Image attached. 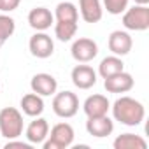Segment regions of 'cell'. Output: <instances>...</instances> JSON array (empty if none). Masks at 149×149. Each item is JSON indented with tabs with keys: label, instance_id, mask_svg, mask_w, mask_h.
I'll return each instance as SVG.
<instances>
[{
	"label": "cell",
	"instance_id": "cell-1",
	"mask_svg": "<svg viewBox=\"0 0 149 149\" xmlns=\"http://www.w3.org/2000/svg\"><path fill=\"white\" fill-rule=\"evenodd\" d=\"M112 116L116 121H119L125 126H139L144 121L146 109L144 105L132 98V97H121L112 104Z\"/></svg>",
	"mask_w": 149,
	"mask_h": 149
},
{
	"label": "cell",
	"instance_id": "cell-2",
	"mask_svg": "<svg viewBox=\"0 0 149 149\" xmlns=\"http://www.w3.org/2000/svg\"><path fill=\"white\" fill-rule=\"evenodd\" d=\"M23 114L16 107H4L0 111V137L7 140L23 135Z\"/></svg>",
	"mask_w": 149,
	"mask_h": 149
},
{
	"label": "cell",
	"instance_id": "cell-3",
	"mask_svg": "<svg viewBox=\"0 0 149 149\" xmlns=\"http://www.w3.org/2000/svg\"><path fill=\"white\" fill-rule=\"evenodd\" d=\"M76 137L70 123H58L51 128V135H47V139L42 142L44 149H65L70 147Z\"/></svg>",
	"mask_w": 149,
	"mask_h": 149
},
{
	"label": "cell",
	"instance_id": "cell-4",
	"mask_svg": "<svg viewBox=\"0 0 149 149\" xmlns=\"http://www.w3.org/2000/svg\"><path fill=\"white\" fill-rule=\"evenodd\" d=\"M79 111V98L76 93L72 91H60V93H54V98H53V112L58 116V118H63V119H68V118H74Z\"/></svg>",
	"mask_w": 149,
	"mask_h": 149
},
{
	"label": "cell",
	"instance_id": "cell-5",
	"mask_svg": "<svg viewBox=\"0 0 149 149\" xmlns=\"http://www.w3.org/2000/svg\"><path fill=\"white\" fill-rule=\"evenodd\" d=\"M123 26L132 32H144L149 28V9L147 6H133L123 13Z\"/></svg>",
	"mask_w": 149,
	"mask_h": 149
},
{
	"label": "cell",
	"instance_id": "cell-6",
	"mask_svg": "<svg viewBox=\"0 0 149 149\" xmlns=\"http://www.w3.org/2000/svg\"><path fill=\"white\" fill-rule=\"evenodd\" d=\"M72 58L76 60L77 63H88L91 60L97 58L98 54V44L93 39L88 37H79L77 40H74L72 47H70Z\"/></svg>",
	"mask_w": 149,
	"mask_h": 149
},
{
	"label": "cell",
	"instance_id": "cell-7",
	"mask_svg": "<svg viewBox=\"0 0 149 149\" xmlns=\"http://www.w3.org/2000/svg\"><path fill=\"white\" fill-rule=\"evenodd\" d=\"M28 49H30V53L35 58L46 60V58L53 56V53H54V42H53V39L46 32H37V33H33L30 37Z\"/></svg>",
	"mask_w": 149,
	"mask_h": 149
},
{
	"label": "cell",
	"instance_id": "cell-8",
	"mask_svg": "<svg viewBox=\"0 0 149 149\" xmlns=\"http://www.w3.org/2000/svg\"><path fill=\"white\" fill-rule=\"evenodd\" d=\"M70 79L74 83V86L79 90H90L97 84V72L93 70V67L90 65H76L72 68Z\"/></svg>",
	"mask_w": 149,
	"mask_h": 149
},
{
	"label": "cell",
	"instance_id": "cell-9",
	"mask_svg": "<svg viewBox=\"0 0 149 149\" xmlns=\"http://www.w3.org/2000/svg\"><path fill=\"white\" fill-rule=\"evenodd\" d=\"M30 88H32L33 93H37L40 97H51L58 90V81L54 79V76H51V74L40 72V74H35L32 77Z\"/></svg>",
	"mask_w": 149,
	"mask_h": 149
},
{
	"label": "cell",
	"instance_id": "cell-10",
	"mask_svg": "<svg viewBox=\"0 0 149 149\" xmlns=\"http://www.w3.org/2000/svg\"><path fill=\"white\" fill-rule=\"evenodd\" d=\"M133 84H135V81L132 77V74H128L125 70L104 79V88L107 90V93H128L133 88Z\"/></svg>",
	"mask_w": 149,
	"mask_h": 149
},
{
	"label": "cell",
	"instance_id": "cell-11",
	"mask_svg": "<svg viewBox=\"0 0 149 149\" xmlns=\"http://www.w3.org/2000/svg\"><path fill=\"white\" fill-rule=\"evenodd\" d=\"M109 51L116 56H126L130 51H132V46H133V40L130 37L128 32H123V30H114L111 35H109Z\"/></svg>",
	"mask_w": 149,
	"mask_h": 149
},
{
	"label": "cell",
	"instance_id": "cell-12",
	"mask_svg": "<svg viewBox=\"0 0 149 149\" xmlns=\"http://www.w3.org/2000/svg\"><path fill=\"white\" fill-rule=\"evenodd\" d=\"M86 132L91 137L104 139L114 132V121L105 114V116H97V118H88L86 121Z\"/></svg>",
	"mask_w": 149,
	"mask_h": 149
},
{
	"label": "cell",
	"instance_id": "cell-13",
	"mask_svg": "<svg viewBox=\"0 0 149 149\" xmlns=\"http://www.w3.org/2000/svg\"><path fill=\"white\" fill-rule=\"evenodd\" d=\"M25 135H26V140L30 142V144H42L46 139H47V135H49V123H47V119H44V118H40V116H37L33 121H30V125L26 126V130H25Z\"/></svg>",
	"mask_w": 149,
	"mask_h": 149
},
{
	"label": "cell",
	"instance_id": "cell-14",
	"mask_svg": "<svg viewBox=\"0 0 149 149\" xmlns=\"http://www.w3.org/2000/svg\"><path fill=\"white\" fill-rule=\"evenodd\" d=\"M54 23V14L46 7H35L28 13V25L37 32H46Z\"/></svg>",
	"mask_w": 149,
	"mask_h": 149
},
{
	"label": "cell",
	"instance_id": "cell-15",
	"mask_svg": "<svg viewBox=\"0 0 149 149\" xmlns=\"http://www.w3.org/2000/svg\"><path fill=\"white\" fill-rule=\"evenodd\" d=\"M111 109V102L107 100V97L104 95H91L84 100L83 104V111L88 118H97V116H105Z\"/></svg>",
	"mask_w": 149,
	"mask_h": 149
},
{
	"label": "cell",
	"instance_id": "cell-16",
	"mask_svg": "<svg viewBox=\"0 0 149 149\" xmlns=\"http://www.w3.org/2000/svg\"><path fill=\"white\" fill-rule=\"evenodd\" d=\"M79 13L86 23H98L104 16L100 0H79Z\"/></svg>",
	"mask_w": 149,
	"mask_h": 149
},
{
	"label": "cell",
	"instance_id": "cell-17",
	"mask_svg": "<svg viewBox=\"0 0 149 149\" xmlns=\"http://www.w3.org/2000/svg\"><path fill=\"white\" fill-rule=\"evenodd\" d=\"M21 111H23V114H26V116H30V118H37V116H40L42 112H44V100H42V97L40 95H37V93H26V95H23V98H21Z\"/></svg>",
	"mask_w": 149,
	"mask_h": 149
},
{
	"label": "cell",
	"instance_id": "cell-18",
	"mask_svg": "<svg viewBox=\"0 0 149 149\" xmlns=\"http://www.w3.org/2000/svg\"><path fill=\"white\" fill-rule=\"evenodd\" d=\"M114 149H147V142L135 133H121L114 139Z\"/></svg>",
	"mask_w": 149,
	"mask_h": 149
},
{
	"label": "cell",
	"instance_id": "cell-19",
	"mask_svg": "<svg viewBox=\"0 0 149 149\" xmlns=\"http://www.w3.org/2000/svg\"><path fill=\"white\" fill-rule=\"evenodd\" d=\"M123 70H125V63H123L121 56H116V54L104 58L98 65V74L102 76V79H107V77L114 76L118 72H123Z\"/></svg>",
	"mask_w": 149,
	"mask_h": 149
},
{
	"label": "cell",
	"instance_id": "cell-20",
	"mask_svg": "<svg viewBox=\"0 0 149 149\" xmlns=\"http://www.w3.org/2000/svg\"><path fill=\"white\" fill-rule=\"evenodd\" d=\"M54 18L56 21H79V11L76 7V4L72 2H60L54 9Z\"/></svg>",
	"mask_w": 149,
	"mask_h": 149
},
{
	"label": "cell",
	"instance_id": "cell-21",
	"mask_svg": "<svg viewBox=\"0 0 149 149\" xmlns=\"http://www.w3.org/2000/svg\"><path fill=\"white\" fill-rule=\"evenodd\" d=\"M76 32H77V23H74V21H56L54 23V35L61 42L72 40Z\"/></svg>",
	"mask_w": 149,
	"mask_h": 149
},
{
	"label": "cell",
	"instance_id": "cell-22",
	"mask_svg": "<svg viewBox=\"0 0 149 149\" xmlns=\"http://www.w3.org/2000/svg\"><path fill=\"white\" fill-rule=\"evenodd\" d=\"M14 30H16V21L6 13L0 14V47L9 40V37H13Z\"/></svg>",
	"mask_w": 149,
	"mask_h": 149
},
{
	"label": "cell",
	"instance_id": "cell-23",
	"mask_svg": "<svg viewBox=\"0 0 149 149\" xmlns=\"http://www.w3.org/2000/svg\"><path fill=\"white\" fill-rule=\"evenodd\" d=\"M128 2H130V0H102L104 7H105L107 13L112 14V16L123 14V13L128 9Z\"/></svg>",
	"mask_w": 149,
	"mask_h": 149
},
{
	"label": "cell",
	"instance_id": "cell-24",
	"mask_svg": "<svg viewBox=\"0 0 149 149\" xmlns=\"http://www.w3.org/2000/svg\"><path fill=\"white\" fill-rule=\"evenodd\" d=\"M21 0H0V11L2 13H13L19 7Z\"/></svg>",
	"mask_w": 149,
	"mask_h": 149
},
{
	"label": "cell",
	"instance_id": "cell-25",
	"mask_svg": "<svg viewBox=\"0 0 149 149\" xmlns=\"http://www.w3.org/2000/svg\"><path fill=\"white\" fill-rule=\"evenodd\" d=\"M13 147H19V149H30L32 147V144L28 142H19V140H16V139H11L7 144H6V149H13Z\"/></svg>",
	"mask_w": 149,
	"mask_h": 149
},
{
	"label": "cell",
	"instance_id": "cell-26",
	"mask_svg": "<svg viewBox=\"0 0 149 149\" xmlns=\"http://www.w3.org/2000/svg\"><path fill=\"white\" fill-rule=\"evenodd\" d=\"M135 4H137V6H147L149 0H135Z\"/></svg>",
	"mask_w": 149,
	"mask_h": 149
}]
</instances>
